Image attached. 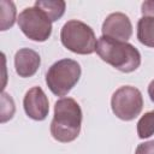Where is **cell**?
Wrapping results in <instances>:
<instances>
[{"instance_id": "1", "label": "cell", "mask_w": 154, "mask_h": 154, "mask_svg": "<svg viewBox=\"0 0 154 154\" xmlns=\"http://www.w3.org/2000/svg\"><path fill=\"white\" fill-rule=\"evenodd\" d=\"M82 109L72 97H61L54 105L51 134L54 140L67 143L75 141L81 131Z\"/></svg>"}, {"instance_id": "2", "label": "cell", "mask_w": 154, "mask_h": 154, "mask_svg": "<svg viewBox=\"0 0 154 154\" xmlns=\"http://www.w3.org/2000/svg\"><path fill=\"white\" fill-rule=\"evenodd\" d=\"M97 55L122 72H132L141 64V54L137 48L128 42L116 41L101 36L96 45Z\"/></svg>"}, {"instance_id": "3", "label": "cell", "mask_w": 154, "mask_h": 154, "mask_svg": "<svg viewBox=\"0 0 154 154\" xmlns=\"http://www.w3.org/2000/svg\"><path fill=\"white\" fill-rule=\"evenodd\" d=\"M60 40L64 47L77 54H91L96 51L97 42L93 29L77 19H71L63 25Z\"/></svg>"}, {"instance_id": "4", "label": "cell", "mask_w": 154, "mask_h": 154, "mask_svg": "<svg viewBox=\"0 0 154 154\" xmlns=\"http://www.w3.org/2000/svg\"><path fill=\"white\" fill-rule=\"evenodd\" d=\"M81 66L72 59H61L54 63L46 73V83L57 96H65L79 81Z\"/></svg>"}, {"instance_id": "5", "label": "cell", "mask_w": 154, "mask_h": 154, "mask_svg": "<svg viewBox=\"0 0 154 154\" xmlns=\"http://www.w3.org/2000/svg\"><path fill=\"white\" fill-rule=\"evenodd\" d=\"M18 25L22 32L30 40L43 42L52 34V22L38 7H26L18 16Z\"/></svg>"}, {"instance_id": "6", "label": "cell", "mask_w": 154, "mask_h": 154, "mask_svg": "<svg viewBox=\"0 0 154 154\" xmlns=\"http://www.w3.org/2000/svg\"><path fill=\"white\" fill-rule=\"evenodd\" d=\"M113 113L122 120L129 122L135 119L142 111L143 97L141 91L131 85L118 88L111 99Z\"/></svg>"}, {"instance_id": "7", "label": "cell", "mask_w": 154, "mask_h": 154, "mask_svg": "<svg viewBox=\"0 0 154 154\" xmlns=\"http://www.w3.org/2000/svg\"><path fill=\"white\" fill-rule=\"evenodd\" d=\"M102 36L126 42L132 35V25L129 17L122 12H114L106 17L102 24Z\"/></svg>"}, {"instance_id": "8", "label": "cell", "mask_w": 154, "mask_h": 154, "mask_svg": "<svg viewBox=\"0 0 154 154\" xmlns=\"http://www.w3.org/2000/svg\"><path fill=\"white\" fill-rule=\"evenodd\" d=\"M23 106L26 116L34 120H43L49 112L48 97L40 87L29 89L24 96Z\"/></svg>"}, {"instance_id": "9", "label": "cell", "mask_w": 154, "mask_h": 154, "mask_svg": "<svg viewBox=\"0 0 154 154\" xmlns=\"http://www.w3.org/2000/svg\"><path fill=\"white\" fill-rule=\"evenodd\" d=\"M41 64V58L37 52L30 48H22L14 55V67L19 77L26 78L36 73Z\"/></svg>"}, {"instance_id": "10", "label": "cell", "mask_w": 154, "mask_h": 154, "mask_svg": "<svg viewBox=\"0 0 154 154\" xmlns=\"http://www.w3.org/2000/svg\"><path fill=\"white\" fill-rule=\"evenodd\" d=\"M137 38L148 47L154 48V17L143 16L137 23Z\"/></svg>"}, {"instance_id": "11", "label": "cell", "mask_w": 154, "mask_h": 154, "mask_svg": "<svg viewBox=\"0 0 154 154\" xmlns=\"http://www.w3.org/2000/svg\"><path fill=\"white\" fill-rule=\"evenodd\" d=\"M35 6L38 7L41 11H43L48 16L51 22H55L64 14L66 4L63 0H55V1H52V0H37L35 2Z\"/></svg>"}, {"instance_id": "12", "label": "cell", "mask_w": 154, "mask_h": 154, "mask_svg": "<svg viewBox=\"0 0 154 154\" xmlns=\"http://www.w3.org/2000/svg\"><path fill=\"white\" fill-rule=\"evenodd\" d=\"M154 134V109L144 113L137 123V135L140 138H148Z\"/></svg>"}, {"instance_id": "13", "label": "cell", "mask_w": 154, "mask_h": 154, "mask_svg": "<svg viewBox=\"0 0 154 154\" xmlns=\"http://www.w3.org/2000/svg\"><path fill=\"white\" fill-rule=\"evenodd\" d=\"M1 7V30H7L11 28L16 19V7L12 1H0Z\"/></svg>"}, {"instance_id": "14", "label": "cell", "mask_w": 154, "mask_h": 154, "mask_svg": "<svg viewBox=\"0 0 154 154\" xmlns=\"http://www.w3.org/2000/svg\"><path fill=\"white\" fill-rule=\"evenodd\" d=\"M1 123H5L6 120L12 118L14 113V103L12 97L4 91L1 94Z\"/></svg>"}, {"instance_id": "15", "label": "cell", "mask_w": 154, "mask_h": 154, "mask_svg": "<svg viewBox=\"0 0 154 154\" xmlns=\"http://www.w3.org/2000/svg\"><path fill=\"white\" fill-rule=\"evenodd\" d=\"M135 154H154V140L138 144Z\"/></svg>"}, {"instance_id": "16", "label": "cell", "mask_w": 154, "mask_h": 154, "mask_svg": "<svg viewBox=\"0 0 154 154\" xmlns=\"http://www.w3.org/2000/svg\"><path fill=\"white\" fill-rule=\"evenodd\" d=\"M142 14L154 17V1H144L142 4Z\"/></svg>"}, {"instance_id": "17", "label": "cell", "mask_w": 154, "mask_h": 154, "mask_svg": "<svg viewBox=\"0 0 154 154\" xmlns=\"http://www.w3.org/2000/svg\"><path fill=\"white\" fill-rule=\"evenodd\" d=\"M148 95H149V97H150V100L154 102V79L149 83V85H148Z\"/></svg>"}]
</instances>
